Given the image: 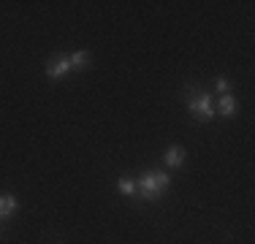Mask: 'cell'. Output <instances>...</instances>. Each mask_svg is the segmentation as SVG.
<instances>
[{
    "label": "cell",
    "mask_w": 255,
    "mask_h": 244,
    "mask_svg": "<svg viewBox=\"0 0 255 244\" xmlns=\"http://www.w3.org/2000/svg\"><path fill=\"white\" fill-rule=\"evenodd\" d=\"M182 163H185V149H182V146H171V149L166 152V166L168 168H179Z\"/></svg>",
    "instance_id": "4"
},
{
    "label": "cell",
    "mask_w": 255,
    "mask_h": 244,
    "mask_svg": "<svg viewBox=\"0 0 255 244\" xmlns=\"http://www.w3.org/2000/svg\"><path fill=\"white\" fill-rule=\"evenodd\" d=\"M68 73H71V63H68V57L52 60V63L46 65V76H49V79H63V76H68Z\"/></svg>",
    "instance_id": "3"
},
{
    "label": "cell",
    "mask_w": 255,
    "mask_h": 244,
    "mask_svg": "<svg viewBox=\"0 0 255 244\" xmlns=\"http://www.w3.org/2000/svg\"><path fill=\"white\" fill-rule=\"evenodd\" d=\"M168 185H171L168 174H163V171H147V174L138 179V193H141V198L155 201L168 190Z\"/></svg>",
    "instance_id": "1"
},
{
    "label": "cell",
    "mask_w": 255,
    "mask_h": 244,
    "mask_svg": "<svg viewBox=\"0 0 255 244\" xmlns=\"http://www.w3.org/2000/svg\"><path fill=\"white\" fill-rule=\"evenodd\" d=\"M68 63H71V68H84V65L90 63V54L87 52H74L68 57Z\"/></svg>",
    "instance_id": "7"
},
{
    "label": "cell",
    "mask_w": 255,
    "mask_h": 244,
    "mask_svg": "<svg viewBox=\"0 0 255 244\" xmlns=\"http://www.w3.org/2000/svg\"><path fill=\"white\" fill-rule=\"evenodd\" d=\"M234 112H236L234 95H223L220 98V117H234Z\"/></svg>",
    "instance_id": "6"
},
{
    "label": "cell",
    "mask_w": 255,
    "mask_h": 244,
    "mask_svg": "<svg viewBox=\"0 0 255 244\" xmlns=\"http://www.w3.org/2000/svg\"><path fill=\"white\" fill-rule=\"evenodd\" d=\"M14 212H16V198H14V195H8V193H3V195H0V220L11 217Z\"/></svg>",
    "instance_id": "5"
},
{
    "label": "cell",
    "mask_w": 255,
    "mask_h": 244,
    "mask_svg": "<svg viewBox=\"0 0 255 244\" xmlns=\"http://www.w3.org/2000/svg\"><path fill=\"white\" fill-rule=\"evenodd\" d=\"M190 112H193V117H196V120L209 122V120L217 114V109H215V103H212V95L201 93V95H196V98L190 101Z\"/></svg>",
    "instance_id": "2"
},
{
    "label": "cell",
    "mask_w": 255,
    "mask_h": 244,
    "mask_svg": "<svg viewBox=\"0 0 255 244\" xmlns=\"http://www.w3.org/2000/svg\"><path fill=\"white\" fill-rule=\"evenodd\" d=\"M117 187H120V193H123V195H133V193H136V182L128 179V176H123V179L117 182Z\"/></svg>",
    "instance_id": "8"
},
{
    "label": "cell",
    "mask_w": 255,
    "mask_h": 244,
    "mask_svg": "<svg viewBox=\"0 0 255 244\" xmlns=\"http://www.w3.org/2000/svg\"><path fill=\"white\" fill-rule=\"evenodd\" d=\"M215 87L220 90V93H228V82H226V79H217V82H215Z\"/></svg>",
    "instance_id": "9"
}]
</instances>
